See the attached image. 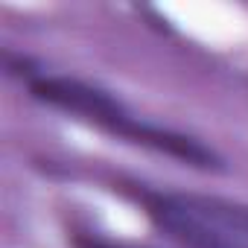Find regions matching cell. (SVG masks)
<instances>
[{
    "instance_id": "obj_5",
    "label": "cell",
    "mask_w": 248,
    "mask_h": 248,
    "mask_svg": "<svg viewBox=\"0 0 248 248\" xmlns=\"http://www.w3.org/2000/svg\"><path fill=\"white\" fill-rule=\"evenodd\" d=\"M67 242H70V248H140V245H129V242H114V239H105V236H96L88 231H73Z\"/></svg>"
},
{
    "instance_id": "obj_2",
    "label": "cell",
    "mask_w": 248,
    "mask_h": 248,
    "mask_svg": "<svg viewBox=\"0 0 248 248\" xmlns=\"http://www.w3.org/2000/svg\"><path fill=\"white\" fill-rule=\"evenodd\" d=\"M117 187L123 196H129L135 204H140L146 219L161 233H167L172 242H178L181 248H248V239L233 236V233L204 222L193 210H187L181 204L178 193H161V190H152L138 181H120Z\"/></svg>"
},
{
    "instance_id": "obj_3",
    "label": "cell",
    "mask_w": 248,
    "mask_h": 248,
    "mask_svg": "<svg viewBox=\"0 0 248 248\" xmlns=\"http://www.w3.org/2000/svg\"><path fill=\"white\" fill-rule=\"evenodd\" d=\"M178 199L187 210H193L204 222H210L233 236L248 239V204L219 199V196H202V193H178Z\"/></svg>"
},
{
    "instance_id": "obj_4",
    "label": "cell",
    "mask_w": 248,
    "mask_h": 248,
    "mask_svg": "<svg viewBox=\"0 0 248 248\" xmlns=\"http://www.w3.org/2000/svg\"><path fill=\"white\" fill-rule=\"evenodd\" d=\"M3 67H6V73L9 76H18V79H27V82H32V79H38V64L30 59V56H21V53H3Z\"/></svg>"
},
{
    "instance_id": "obj_1",
    "label": "cell",
    "mask_w": 248,
    "mask_h": 248,
    "mask_svg": "<svg viewBox=\"0 0 248 248\" xmlns=\"http://www.w3.org/2000/svg\"><path fill=\"white\" fill-rule=\"evenodd\" d=\"M30 93L32 99L50 108H59L64 114H73L91 123V126L108 132L111 138H123V140L140 146L146 120H138L111 91L99 85H91L73 76H38L30 82Z\"/></svg>"
}]
</instances>
